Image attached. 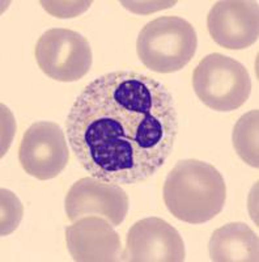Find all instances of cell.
Returning a JSON list of instances; mask_svg holds the SVG:
<instances>
[{"mask_svg": "<svg viewBox=\"0 0 259 262\" xmlns=\"http://www.w3.org/2000/svg\"><path fill=\"white\" fill-rule=\"evenodd\" d=\"M64 209L71 222L100 215L111 226H120L128 212V196L120 185L101 181L96 177H84L68 190Z\"/></svg>", "mask_w": 259, "mask_h": 262, "instance_id": "8", "label": "cell"}, {"mask_svg": "<svg viewBox=\"0 0 259 262\" xmlns=\"http://www.w3.org/2000/svg\"><path fill=\"white\" fill-rule=\"evenodd\" d=\"M186 250L182 236L160 217H144L130 228L121 259L126 262H182Z\"/></svg>", "mask_w": 259, "mask_h": 262, "instance_id": "7", "label": "cell"}, {"mask_svg": "<svg viewBox=\"0 0 259 262\" xmlns=\"http://www.w3.org/2000/svg\"><path fill=\"white\" fill-rule=\"evenodd\" d=\"M66 131L72 152L90 176L135 185L152 177L172 155L178 113L162 83L142 72L114 71L81 91Z\"/></svg>", "mask_w": 259, "mask_h": 262, "instance_id": "1", "label": "cell"}, {"mask_svg": "<svg viewBox=\"0 0 259 262\" xmlns=\"http://www.w3.org/2000/svg\"><path fill=\"white\" fill-rule=\"evenodd\" d=\"M66 243L74 261L114 262L121 259V237L106 219L84 216L66 228Z\"/></svg>", "mask_w": 259, "mask_h": 262, "instance_id": "10", "label": "cell"}, {"mask_svg": "<svg viewBox=\"0 0 259 262\" xmlns=\"http://www.w3.org/2000/svg\"><path fill=\"white\" fill-rule=\"evenodd\" d=\"M198 98L216 112H232L241 107L251 92V79L246 67L223 54H208L193 75Z\"/></svg>", "mask_w": 259, "mask_h": 262, "instance_id": "4", "label": "cell"}, {"mask_svg": "<svg viewBox=\"0 0 259 262\" xmlns=\"http://www.w3.org/2000/svg\"><path fill=\"white\" fill-rule=\"evenodd\" d=\"M207 28L214 39L228 50H244L258 41V2L223 0L207 16Z\"/></svg>", "mask_w": 259, "mask_h": 262, "instance_id": "9", "label": "cell"}, {"mask_svg": "<svg viewBox=\"0 0 259 262\" xmlns=\"http://www.w3.org/2000/svg\"><path fill=\"white\" fill-rule=\"evenodd\" d=\"M258 109L244 114L233 128V146L237 155L250 167L258 168Z\"/></svg>", "mask_w": 259, "mask_h": 262, "instance_id": "12", "label": "cell"}, {"mask_svg": "<svg viewBox=\"0 0 259 262\" xmlns=\"http://www.w3.org/2000/svg\"><path fill=\"white\" fill-rule=\"evenodd\" d=\"M43 8L50 12L51 15L59 18L76 17L78 15L83 13L85 9L92 6V2H41Z\"/></svg>", "mask_w": 259, "mask_h": 262, "instance_id": "14", "label": "cell"}, {"mask_svg": "<svg viewBox=\"0 0 259 262\" xmlns=\"http://www.w3.org/2000/svg\"><path fill=\"white\" fill-rule=\"evenodd\" d=\"M34 54L42 72L62 83L83 79L90 71L93 62L88 39L80 33L64 28L46 30L39 37Z\"/></svg>", "mask_w": 259, "mask_h": 262, "instance_id": "5", "label": "cell"}, {"mask_svg": "<svg viewBox=\"0 0 259 262\" xmlns=\"http://www.w3.org/2000/svg\"><path fill=\"white\" fill-rule=\"evenodd\" d=\"M22 219V205L17 196L2 189V236L13 232Z\"/></svg>", "mask_w": 259, "mask_h": 262, "instance_id": "13", "label": "cell"}, {"mask_svg": "<svg viewBox=\"0 0 259 262\" xmlns=\"http://www.w3.org/2000/svg\"><path fill=\"white\" fill-rule=\"evenodd\" d=\"M18 160L22 169L37 180L45 181L59 176L69 160L64 131L48 121L33 123L22 135Z\"/></svg>", "mask_w": 259, "mask_h": 262, "instance_id": "6", "label": "cell"}, {"mask_svg": "<svg viewBox=\"0 0 259 262\" xmlns=\"http://www.w3.org/2000/svg\"><path fill=\"white\" fill-rule=\"evenodd\" d=\"M197 48V32L178 16L155 18L140 30L136 41L139 59L158 74L181 71L193 59Z\"/></svg>", "mask_w": 259, "mask_h": 262, "instance_id": "3", "label": "cell"}, {"mask_svg": "<svg viewBox=\"0 0 259 262\" xmlns=\"http://www.w3.org/2000/svg\"><path fill=\"white\" fill-rule=\"evenodd\" d=\"M208 252L215 262H258V236L247 224L228 223L212 233Z\"/></svg>", "mask_w": 259, "mask_h": 262, "instance_id": "11", "label": "cell"}, {"mask_svg": "<svg viewBox=\"0 0 259 262\" xmlns=\"http://www.w3.org/2000/svg\"><path fill=\"white\" fill-rule=\"evenodd\" d=\"M164 202L173 216L203 224L218 216L226 201V185L214 165L197 159L181 160L168 173Z\"/></svg>", "mask_w": 259, "mask_h": 262, "instance_id": "2", "label": "cell"}]
</instances>
